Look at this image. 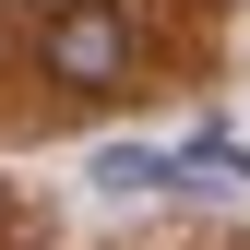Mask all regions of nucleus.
Instances as JSON below:
<instances>
[{
  "instance_id": "1",
  "label": "nucleus",
  "mask_w": 250,
  "mask_h": 250,
  "mask_svg": "<svg viewBox=\"0 0 250 250\" xmlns=\"http://www.w3.org/2000/svg\"><path fill=\"white\" fill-rule=\"evenodd\" d=\"M36 60H48L60 96H119V83L143 72V36H131V12H119V0H48Z\"/></svg>"
},
{
  "instance_id": "2",
  "label": "nucleus",
  "mask_w": 250,
  "mask_h": 250,
  "mask_svg": "<svg viewBox=\"0 0 250 250\" xmlns=\"http://www.w3.org/2000/svg\"><path fill=\"white\" fill-rule=\"evenodd\" d=\"M0 227H12V179H0Z\"/></svg>"
}]
</instances>
